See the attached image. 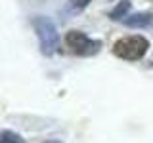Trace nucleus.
<instances>
[{
    "mask_svg": "<svg viewBox=\"0 0 153 143\" xmlns=\"http://www.w3.org/2000/svg\"><path fill=\"white\" fill-rule=\"evenodd\" d=\"M44 143H61V141H57V139H50V141H44Z\"/></svg>",
    "mask_w": 153,
    "mask_h": 143,
    "instance_id": "8",
    "label": "nucleus"
},
{
    "mask_svg": "<svg viewBox=\"0 0 153 143\" xmlns=\"http://www.w3.org/2000/svg\"><path fill=\"white\" fill-rule=\"evenodd\" d=\"M126 27H147L153 23V13H134V15H126L123 19Z\"/></svg>",
    "mask_w": 153,
    "mask_h": 143,
    "instance_id": "4",
    "label": "nucleus"
},
{
    "mask_svg": "<svg viewBox=\"0 0 153 143\" xmlns=\"http://www.w3.org/2000/svg\"><path fill=\"white\" fill-rule=\"evenodd\" d=\"M0 143H25V139L16 132L4 130V132H0Z\"/></svg>",
    "mask_w": 153,
    "mask_h": 143,
    "instance_id": "6",
    "label": "nucleus"
},
{
    "mask_svg": "<svg viewBox=\"0 0 153 143\" xmlns=\"http://www.w3.org/2000/svg\"><path fill=\"white\" fill-rule=\"evenodd\" d=\"M65 44L71 48V52H73L75 55H80V57L96 55L102 50V40L90 38L82 31H69L65 35Z\"/></svg>",
    "mask_w": 153,
    "mask_h": 143,
    "instance_id": "3",
    "label": "nucleus"
},
{
    "mask_svg": "<svg viewBox=\"0 0 153 143\" xmlns=\"http://www.w3.org/2000/svg\"><path fill=\"white\" fill-rule=\"evenodd\" d=\"M73 2V10H82V8H86L92 0H71Z\"/></svg>",
    "mask_w": 153,
    "mask_h": 143,
    "instance_id": "7",
    "label": "nucleus"
},
{
    "mask_svg": "<svg viewBox=\"0 0 153 143\" xmlns=\"http://www.w3.org/2000/svg\"><path fill=\"white\" fill-rule=\"evenodd\" d=\"M149 50V40L142 35H132V36H124L119 38L113 46V54L121 59L126 61H138Z\"/></svg>",
    "mask_w": 153,
    "mask_h": 143,
    "instance_id": "2",
    "label": "nucleus"
},
{
    "mask_svg": "<svg viewBox=\"0 0 153 143\" xmlns=\"http://www.w3.org/2000/svg\"><path fill=\"white\" fill-rule=\"evenodd\" d=\"M149 2H153V0H149Z\"/></svg>",
    "mask_w": 153,
    "mask_h": 143,
    "instance_id": "9",
    "label": "nucleus"
},
{
    "mask_svg": "<svg viewBox=\"0 0 153 143\" xmlns=\"http://www.w3.org/2000/svg\"><path fill=\"white\" fill-rule=\"evenodd\" d=\"M33 29H35L36 36H38V46H40V52L44 55H54L59 52V32H57V27L54 25L50 17L44 15H35L33 17Z\"/></svg>",
    "mask_w": 153,
    "mask_h": 143,
    "instance_id": "1",
    "label": "nucleus"
},
{
    "mask_svg": "<svg viewBox=\"0 0 153 143\" xmlns=\"http://www.w3.org/2000/svg\"><path fill=\"white\" fill-rule=\"evenodd\" d=\"M128 10H130V0H121V2H119L117 6H115V8L111 10L109 17H111L113 21H123V19L126 17Z\"/></svg>",
    "mask_w": 153,
    "mask_h": 143,
    "instance_id": "5",
    "label": "nucleus"
}]
</instances>
